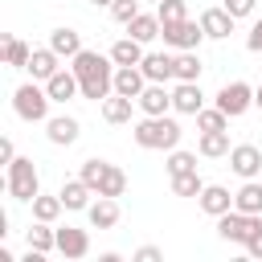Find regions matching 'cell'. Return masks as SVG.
I'll use <instances>...</instances> for the list:
<instances>
[{
    "label": "cell",
    "mask_w": 262,
    "mask_h": 262,
    "mask_svg": "<svg viewBox=\"0 0 262 262\" xmlns=\"http://www.w3.org/2000/svg\"><path fill=\"white\" fill-rule=\"evenodd\" d=\"M160 37H164V45H172L176 53L180 49H201V41H205V29H201V20H172V25H164L160 29Z\"/></svg>",
    "instance_id": "cell-5"
},
{
    "label": "cell",
    "mask_w": 262,
    "mask_h": 262,
    "mask_svg": "<svg viewBox=\"0 0 262 262\" xmlns=\"http://www.w3.org/2000/svg\"><path fill=\"white\" fill-rule=\"evenodd\" d=\"M131 106H135V98H127V94H111L106 102H102V119L106 123H131Z\"/></svg>",
    "instance_id": "cell-29"
},
{
    "label": "cell",
    "mask_w": 262,
    "mask_h": 262,
    "mask_svg": "<svg viewBox=\"0 0 262 262\" xmlns=\"http://www.w3.org/2000/svg\"><path fill=\"white\" fill-rule=\"evenodd\" d=\"M164 168H168V176H180V172H192V168H196V151H184V147H172V151H168V160H164Z\"/></svg>",
    "instance_id": "cell-33"
},
{
    "label": "cell",
    "mask_w": 262,
    "mask_h": 262,
    "mask_svg": "<svg viewBox=\"0 0 262 262\" xmlns=\"http://www.w3.org/2000/svg\"><path fill=\"white\" fill-rule=\"evenodd\" d=\"M254 4H258V0H225V8H229L237 20H242V16H250V12H254Z\"/></svg>",
    "instance_id": "cell-40"
},
{
    "label": "cell",
    "mask_w": 262,
    "mask_h": 262,
    "mask_svg": "<svg viewBox=\"0 0 262 262\" xmlns=\"http://www.w3.org/2000/svg\"><path fill=\"white\" fill-rule=\"evenodd\" d=\"M246 49L250 53H262V16L250 25V33H246Z\"/></svg>",
    "instance_id": "cell-37"
},
{
    "label": "cell",
    "mask_w": 262,
    "mask_h": 262,
    "mask_svg": "<svg viewBox=\"0 0 262 262\" xmlns=\"http://www.w3.org/2000/svg\"><path fill=\"white\" fill-rule=\"evenodd\" d=\"M143 4H147V0H143ZM151 4H160V0H151Z\"/></svg>",
    "instance_id": "cell-44"
},
{
    "label": "cell",
    "mask_w": 262,
    "mask_h": 262,
    "mask_svg": "<svg viewBox=\"0 0 262 262\" xmlns=\"http://www.w3.org/2000/svg\"><path fill=\"white\" fill-rule=\"evenodd\" d=\"M254 106H258V111H262V86H258V90H254Z\"/></svg>",
    "instance_id": "cell-43"
},
{
    "label": "cell",
    "mask_w": 262,
    "mask_h": 262,
    "mask_svg": "<svg viewBox=\"0 0 262 262\" xmlns=\"http://www.w3.org/2000/svg\"><path fill=\"white\" fill-rule=\"evenodd\" d=\"M123 192H127V172L119 164H106V172L94 184V196H123Z\"/></svg>",
    "instance_id": "cell-21"
},
{
    "label": "cell",
    "mask_w": 262,
    "mask_h": 262,
    "mask_svg": "<svg viewBox=\"0 0 262 262\" xmlns=\"http://www.w3.org/2000/svg\"><path fill=\"white\" fill-rule=\"evenodd\" d=\"M29 57H33V49L20 41V37H4V66H12V70H25L29 66Z\"/></svg>",
    "instance_id": "cell-30"
},
{
    "label": "cell",
    "mask_w": 262,
    "mask_h": 262,
    "mask_svg": "<svg viewBox=\"0 0 262 262\" xmlns=\"http://www.w3.org/2000/svg\"><path fill=\"white\" fill-rule=\"evenodd\" d=\"M111 61H115V66H139V61H143V41H135V37L115 41V45H111Z\"/></svg>",
    "instance_id": "cell-26"
},
{
    "label": "cell",
    "mask_w": 262,
    "mask_h": 262,
    "mask_svg": "<svg viewBox=\"0 0 262 262\" xmlns=\"http://www.w3.org/2000/svg\"><path fill=\"white\" fill-rule=\"evenodd\" d=\"M196 205H201L209 217H221V213H229V209H233V192H229L225 184H205V188H201V196H196Z\"/></svg>",
    "instance_id": "cell-16"
},
{
    "label": "cell",
    "mask_w": 262,
    "mask_h": 262,
    "mask_svg": "<svg viewBox=\"0 0 262 262\" xmlns=\"http://www.w3.org/2000/svg\"><path fill=\"white\" fill-rule=\"evenodd\" d=\"M196 127L201 131H229V115L221 106H201L196 111Z\"/></svg>",
    "instance_id": "cell-32"
},
{
    "label": "cell",
    "mask_w": 262,
    "mask_h": 262,
    "mask_svg": "<svg viewBox=\"0 0 262 262\" xmlns=\"http://www.w3.org/2000/svg\"><path fill=\"white\" fill-rule=\"evenodd\" d=\"M90 4H94V8H111L115 0H90Z\"/></svg>",
    "instance_id": "cell-42"
},
{
    "label": "cell",
    "mask_w": 262,
    "mask_h": 262,
    "mask_svg": "<svg viewBox=\"0 0 262 262\" xmlns=\"http://www.w3.org/2000/svg\"><path fill=\"white\" fill-rule=\"evenodd\" d=\"M217 106H221L229 119H242V115L254 106V86H246V82H225V86L217 90Z\"/></svg>",
    "instance_id": "cell-7"
},
{
    "label": "cell",
    "mask_w": 262,
    "mask_h": 262,
    "mask_svg": "<svg viewBox=\"0 0 262 262\" xmlns=\"http://www.w3.org/2000/svg\"><path fill=\"white\" fill-rule=\"evenodd\" d=\"M139 70H143L147 82H172L176 78V57L172 53H143Z\"/></svg>",
    "instance_id": "cell-14"
},
{
    "label": "cell",
    "mask_w": 262,
    "mask_h": 262,
    "mask_svg": "<svg viewBox=\"0 0 262 262\" xmlns=\"http://www.w3.org/2000/svg\"><path fill=\"white\" fill-rule=\"evenodd\" d=\"M156 16H160V25L184 20V16H188V4H184V0H160V4H156Z\"/></svg>",
    "instance_id": "cell-35"
},
{
    "label": "cell",
    "mask_w": 262,
    "mask_h": 262,
    "mask_svg": "<svg viewBox=\"0 0 262 262\" xmlns=\"http://www.w3.org/2000/svg\"><path fill=\"white\" fill-rule=\"evenodd\" d=\"M4 188H8V196H12V201H29V205H33V196L41 192L37 164H33L29 156H16V160L4 168Z\"/></svg>",
    "instance_id": "cell-3"
},
{
    "label": "cell",
    "mask_w": 262,
    "mask_h": 262,
    "mask_svg": "<svg viewBox=\"0 0 262 262\" xmlns=\"http://www.w3.org/2000/svg\"><path fill=\"white\" fill-rule=\"evenodd\" d=\"M135 106H139L143 115H168V111H172V90H168L164 82H147L143 94L135 98Z\"/></svg>",
    "instance_id": "cell-12"
},
{
    "label": "cell",
    "mask_w": 262,
    "mask_h": 262,
    "mask_svg": "<svg viewBox=\"0 0 262 262\" xmlns=\"http://www.w3.org/2000/svg\"><path fill=\"white\" fill-rule=\"evenodd\" d=\"M201 106H205L201 82H176V90H172V111H176V115H196Z\"/></svg>",
    "instance_id": "cell-15"
},
{
    "label": "cell",
    "mask_w": 262,
    "mask_h": 262,
    "mask_svg": "<svg viewBox=\"0 0 262 262\" xmlns=\"http://www.w3.org/2000/svg\"><path fill=\"white\" fill-rule=\"evenodd\" d=\"M160 29H164V25H160V16H156V12H139L135 20H127V37H135V41H143V45H147V41H156V37H160Z\"/></svg>",
    "instance_id": "cell-23"
},
{
    "label": "cell",
    "mask_w": 262,
    "mask_h": 262,
    "mask_svg": "<svg viewBox=\"0 0 262 262\" xmlns=\"http://www.w3.org/2000/svg\"><path fill=\"white\" fill-rule=\"evenodd\" d=\"M86 217H90V225H94V229H115L123 213H119V201H115V196H98V201H90Z\"/></svg>",
    "instance_id": "cell-17"
},
{
    "label": "cell",
    "mask_w": 262,
    "mask_h": 262,
    "mask_svg": "<svg viewBox=\"0 0 262 262\" xmlns=\"http://www.w3.org/2000/svg\"><path fill=\"white\" fill-rule=\"evenodd\" d=\"M49 90H45V82L37 86V78L33 82H25V86H16V94H12V111H16V119H25V123H45L49 119Z\"/></svg>",
    "instance_id": "cell-4"
},
{
    "label": "cell",
    "mask_w": 262,
    "mask_h": 262,
    "mask_svg": "<svg viewBox=\"0 0 262 262\" xmlns=\"http://www.w3.org/2000/svg\"><path fill=\"white\" fill-rule=\"evenodd\" d=\"M78 131H82V123H78L74 115H49V119H45V135H49V143H57V147H70V143L78 139Z\"/></svg>",
    "instance_id": "cell-13"
},
{
    "label": "cell",
    "mask_w": 262,
    "mask_h": 262,
    "mask_svg": "<svg viewBox=\"0 0 262 262\" xmlns=\"http://www.w3.org/2000/svg\"><path fill=\"white\" fill-rule=\"evenodd\" d=\"M246 254H250V258H262V221H258L254 233L246 237Z\"/></svg>",
    "instance_id": "cell-38"
},
{
    "label": "cell",
    "mask_w": 262,
    "mask_h": 262,
    "mask_svg": "<svg viewBox=\"0 0 262 262\" xmlns=\"http://www.w3.org/2000/svg\"><path fill=\"white\" fill-rule=\"evenodd\" d=\"M45 90H49V98H53V102H70V98H78V94H82V86H78V74H74V70H57V74L45 82Z\"/></svg>",
    "instance_id": "cell-20"
},
{
    "label": "cell",
    "mask_w": 262,
    "mask_h": 262,
    "mask_svg": "<svg viewBox=\"0 0 262 262\" xmlns=\"http://www.w3.org/2000/svg\"><path fill=\"white\" fill-rule=\"evenodd\" d=\"M12 160H16V147H12V139H0V164L8 168Z\"/></svg>",
    "instance_id": "cell-41"
},
{
    "label": "cell",
    "mask_w": 262,
    "mask_h": 262,
    "mask_svg": "<svg viewBox=\"0 0 262 262\" xmlns=\"http://www.w3.org/2000/svg\"><path fill=\"white\" fill-rule=\"evenodd\" d=\"M139 4H143V0H115V4H111V16H115L119 25H127V20L139 16Z\"/></svg>",
    "instance_id": "cell-36"
},
{
    "label": "cell",
    "mask_w": 262,
    "mask_h": 262,
    "mask_svg": "<svg viewBox=\"0 0 262 262\" xmlns=\"http://www.w3.org/2000/svg\"><path fill=\"white\" fill-rule=\"evenodd\" d=\"M25 246H33V250H41V254H53V250H57V229H53L49 221H37V225L25 233Z\"/></svg>",
    "instance_id": "cell-27"
},
{
    "label": "cell",
    "mask_w": 262,
    "mask_h": 262,
    "mask_svg": "<svg viewBox=\"0 0 262 262\" xmlns=\"http://www.w3.org/2000/svg\"><path fill=\"white\" fill-rule=\"evenodd\" d=\"M201 53L196 49H180L176 53V82H201Z\"/></svg>",
    "instance_id": "cell-28"
},
{
    "label": "cell",
    "mask_w": 262,
    "mask_h": 262,
    "mask_svg": "<svg viewBox=\"0 0 262 262\" xmlns=\"http://www.w3.org/2000/svg\"><path fill=\"white\" fill-rule=\"evenodd\" d=\"M201 188H205V180H201V172H196V168H192V172L172 176V192H176V196H201Z\"/></svg>",
    "instance_id": "cell-34"
},
{
    "label": "cell",
    "mask_w": 262,
    "mask_h": 262,
    "mask_svg": "<svg viewBox=\"0 0 262 262\" xmlns=\"http://www.w3.org/2000/svg\"><path fill=\"white\" fill-rule=\"evenodd\" d=\"M233 20H237V16H233L225 4H221V8H205V12H201V29H205V37H209V41H225V37L233 33Z\"/></svg>",
    "instance_id": "cell-11"
},
{
    "label": "cell",
    "mask_w": 262,
    "mask_h": 262,
    "mask_svg": "<svg viewBox=\"0 0 262 262\" xmlns=\"http://www.w3.org/2000/svg\"><path fill=\"white\" fill-rule=\"evenodd\" d=\"M229 131H201V143H196V151L205 156V160H221V156H229Z\"/></svg>",
    "instance_id": "cell-25"
},
{
    "label": "cell",
    "mask_w": 262,
    "mask_h": 262,
    "mask_svg": "<svg viewBox=\"0 0 262 262\" xmlns=\"http://www.w3.org/2000/svg\"><path fill=\"white\" fill-rule=\"evenodd\" d=\"M180 123L172 115H143L135 127H131V139L143 147V151H172L180 147Z\"/></svg>",
    "instance_id": "cell-2"
},
{
    "label": "cell",
    "mask_w": 262,
    "mask_h": 262,
    "mask_svg": "<svg viewBox=\"0 0 262 262\" xmlns=\"http://www.w3.org/2000/svg\"><path fill=\"white\" fill-rule=\"evenodd\" d=\"M57 196H61V205H66L70 213H86V209H90V196H94V188H90L82 176H70V180H61Z\"/></svg>",
    "instance_id": "cell-9"
},
{
    "label": "cell",
    "mask_w": 262,
    "mask_h": 262,
    "mask_svg": "<svg viewBox=\"0 0 262 262\" xmlns=\"http://www.w3.org/2000/svg\"><path fill=\"white\" fill-rule=\"evenodd\" d=\"M225 160L242 180H258V172H262V147L258 143H233Z\"/></svg>",
    "instance_id": "cell-8"
},
{
    "label": "cell",
    "mask_w": 262,
    "mask_h": 262,
    "mask_svg": "<svg viewBox=\"0 0 262 262\" xmlns=\"http://www.w3.org/2000/svg\"><path fill=\"white\" fill-rule=\"evenodd\" d=\"M37 82H49L57 70H61V57L53 53V45H45V49H33V57H29V66H25Z\"/></svg>",
    "instance_id": "cell-18"
},
{
    "label": "cell",
    "mask_w": 262,
    "mask_h": 262,
    "mask_svg": "<svg viewBox=\"0 0 262 262\" xmlns=\"http://www.w3.org/2000/svg\"><path fill=\"white\" fill-rule=\"evenodd\" d=\"M70 70L78 74V86H82V98L90 102H106L115 94V61L94 53V49H82L78 57H70Z\"/></svg>",
    "instance_id": "cell-1"
},
{
    "label": "cell",
    "mask_w": 262,
    "mask_h": 262,
    "mask_svg": "<svg viewBox=\"0 0 262 262\" xmlns=\"http://www.w3.org/2000/svg\"><path fill=\"white\" fill-rule=\"evenodd\" d=\"M262 217H254V213H242V209H229V213H221L217 217V237L221 242H237V246H246V237L254 233V225H258Z\"/></svg>",
    "instance_id": "cell-6"
},
{
    "label": "cell",
    "mask_w": 262,
    "mask_h": 262,
    "mask_svg": "<svg viewBox=\"0 0 262 262\" xmlns=\"http://www.w3.org/2000/svg\"><path fill=\"white\" fill-rule=\"evenodd\" d=\"M233 209L262 217V184H258V180H242V188L233 192Z\"/></svg>",
    "instance_id": "cell-22"
},
{
    "label": "cell",
    "mask_w": 262,
    "mask_h": 262,
    "mask_svg": "<svg viewBox=\"0 0 262 262\" xmlns=\"http://www.w3.org/2000/svg\"><path fill=\"white\" fill-rule=\"evenodd\" d=\"M61 209H66L61 196H45V192L33 196V221H49V225H53V221L61 217Z\"/></svg>",
    "instance_id": "cell-31"
},
{
    "label": "cell",
    "mask_w": 262,
    "mask_h": 262,
    "mask_svg": "<svg viewBox=\"0 0 262 262\" xmlns=\"http://www.w3.org/2000/svg\"><path fill=\"white\" fill-rule=\"evenodd\" d=\"M49 45H53L57 57L70 61V57L82 53V33H74V29H53V33H49Z\"/></svg>",
    "instance_id": "cell-24"
},
{
    "label": "cell",
    "mask_w": 262,
    "mask_h": 262,
    "mask_svg": "<svg viewBox=\"0 0 262 262\" xmlns=\"http://www.w3.org/2000/svg\"><path fill=\"white\" fill-rule=\"evenodd\" d=\"M131 258H135V262H160V258H164V250H160V246H139Z\"/></svg>",
    "instance_id": "cell-39"
},
{
    "label": "cell",
    "mask_w": 262,
    "mask_h": 262,
    "mask_svg": "<svg viewBox=\"0 0 262 262\" xmlns=\"http://www.w3.org/2000/svg\"><path fill=\"white\" fill-rule=\"evenodd\" d=\"M57 254L70 258V262L86 258V254H90V233H86V229H74V225H61V229H57Z\"/></svg>",
    "instance_id": "cell-10"
},
{
    "label": "cell",
    "mask_w": 262,
    "mask_h": 262,
    "mask_svg": "<svg viewBox=\"0 0 262 262\" xmlns=\"http://www.w3.org/2000/svg\"><path fill=\"white\" fill-rule=\"evenodd\" d=\"M147 86L143 70L139 66H115V94H127V98H139Z\"/></svg>",
    "instance_id": "cell-19"
}]
</instances>
